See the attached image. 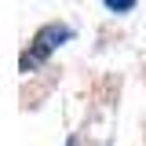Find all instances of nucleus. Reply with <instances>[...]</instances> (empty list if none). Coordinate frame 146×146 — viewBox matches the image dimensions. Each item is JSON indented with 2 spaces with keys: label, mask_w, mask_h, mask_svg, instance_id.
I'll return each instance as SVG.
<instances>
[{
  "label": "nucleus",
  "mask_w": 146,
  "mask_h": 146,
  "mask_svg": "<svg viewBox=\"0 0 146 146\" xmlns=\"http://www.w3.org/2000/svg\"><path fill=\"white\" fill-rule=\"evenodd\" d=\"M70 36H73V29H70V26H58V22H51V26H44V29H40V33L33 36V44H29V51L22 55V62H18V70H22V73L36 70V66H40V62H44V58H48V55H51L55 48L62 44V40H70Z\"/></svg>",
  "instance_id": "obj_1"
},
{
  "label": "nucleus",
  "mask_w": 146,
  "mask_h": 146,
  "mask_svg": "<svg viewBox=\"0 0 146 146\" xmlns=\"http://www.w3.org/2000/svg\"><path fill=\"white\" fill-rule=\"evenodd\" d=\"M102 4H106L110 11H131L135 7V0H102Z\"/></svg>",
  "instance_id": "obj_2"
},
{
  "label": "nucleus",
  "mask_w": 146,
  "mask_h": 146,
  "mask_svg": "<svg viewBox=\"0 0 146 146\" xmlns=\"http://www.w3.org/2000/svg\"><path fill=\"white\" fill-rule=\"evenodd\" d=\"M66 146H73V143H66Z\"/></svg>",
  "instance_id": "obj_3"
}]
</instances>
